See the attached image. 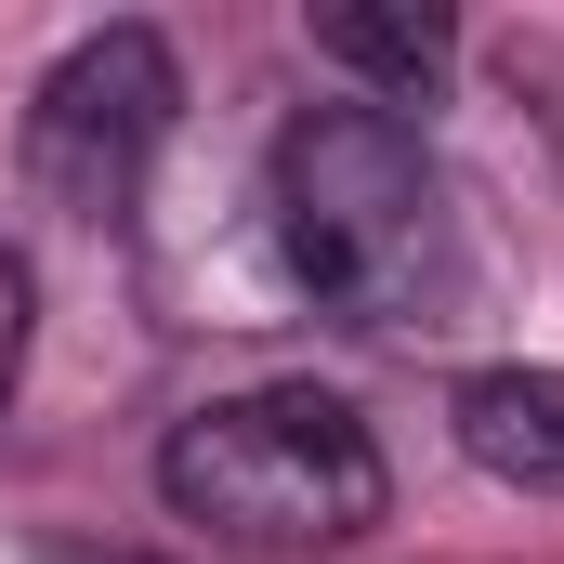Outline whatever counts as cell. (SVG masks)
<instances>
[{"label": "cell", "mask_w": 564, "mask_h": 564, "mask_svg": "<svg viewBox=\"0 0 564 564\" xmlns=\"http://www.w3.org/2000/svg\"><path fill=\"white\" fill-rule=\"evenodd\" d=\"M315 53H328V66H355V79H381L394 106H421L433 79H446V13H381V0H328V13H315Z\"/></svg>", "instance_id": "cell-5"}, {"label": "cell", "mask_w": 564, "mask_h": 564, "mask_svg": "<svg viewBox=\"0 0 564 564\" xmlns=\"http://www.w3.org/2000/svg\"><path fill=\"white\" fill-rule=\"evenodd\" d=\"M13 381H26V250L0 237V408H13Z\"/></svg>", "instance_id": "cell-6"}, {"label": "cell", "mask_w": 564, "mask_h": 564, "mask_svg": "<svg viewBox=\"0 0 564 564\" xmlns=\"http://www.w3.org/2000/svg\"><path fill=\"white\" fill-rule=\"evenodd\" d=\"M459 459L525 486V499H564V368H473L459 381Z\"/></svg>", "instance_id": "cell-4"}, {"label": "cell", "mask_w": 564, "mask_h": 564, "mask_svg": "<svg viewBox=\"0 0 564 564\" xmlns=\"http://www.w3.org/2000/svg\"><path fill=\"white\" fill-rule=\"evenodd\" d=\"M158 499L237 552H328L355 525H381L394 473L381 433L315 381H263V394H210L197 421H171L158 446Z\"/></svg>", "instance_id": "cell-2"}, {"label": "cell", "mask_w": 564, "mask_h": 564, "mask_svg": "<svg viewBox=\"0 0 564 564\" xmlns=\"http://www.w3.org/2000/svg\"><path fill=\"white\" fill-rule=\"evenodd\" d=\"M171 106H184V66L158 26H93L40 93H26V184L40 210L66 224H119L144 184V158L171 144Z\"/></svg>", "instance_id": "cell-3"}, {"label": "cell", "mask_w": 564, "mask_h": 564, "mask_svg": "<svg viewBox=\"0 0 564 564\" xmlns=\"http://www.w3.org/2000/svg\"><path fill=\"white\" fill-rule=\"evenodd\" d=\"M276 250L355 328H433L459 302V210L394 106H302L276 132Z\"/></svg>", "instance_id": "cell-1"}]
</instances>
